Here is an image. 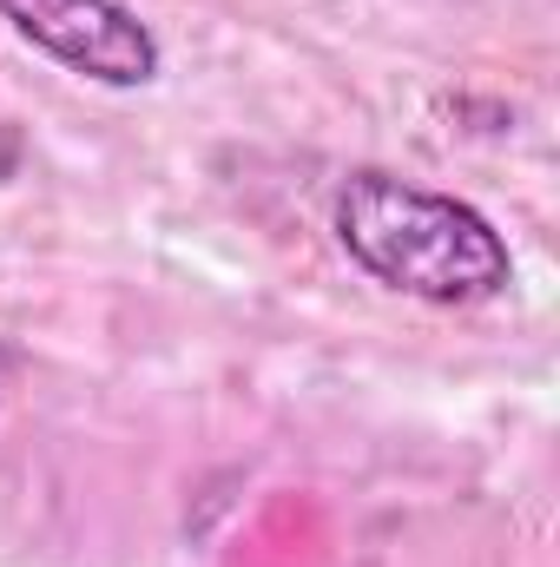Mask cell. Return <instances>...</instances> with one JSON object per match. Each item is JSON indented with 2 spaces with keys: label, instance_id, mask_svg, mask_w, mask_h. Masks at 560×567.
<instances>
[{
  "label": "cell",
  "instance_id": "obj_2",
  "mask_svg": "<svg viewBox=\"0 0 560 567\" xmlns=\"http://www.w3.org/2000/svg\"><path fill=\"white\" fill-rule=\"evenodd\" d=\"M0 20L46 60L100 86H152L165 66L158 33L126 0H0Z\"/></svg>",
  "mask_w": 560,
  "mask_h": 567
},
{
  "label": "cell",
  "instance_id": "obj_1",
  "mask_svg": "<svg viewBox=\"0 0 560 567\" xmlns=\"http://www.w3.org/2000/svg\"><path fill=\"white\" fill-rule=\"evenodd\" d=\"M336 238L376 284L422 303H488L515 284L508 238L462 198L403 185L396 172H350L336 192Z\"/></svg>",
  "mask_w": 560,
  "mask_h": 567
}]
</instances>
